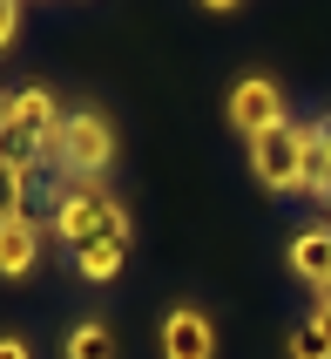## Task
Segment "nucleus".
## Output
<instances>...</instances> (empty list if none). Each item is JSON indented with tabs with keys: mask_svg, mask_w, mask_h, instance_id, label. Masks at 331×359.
<instances>
[{
	"mask_svg": "<svg viewBox=\"0 0 331 359\" xmlns=\"http://www.w3.org/2000/svg\"><path fill=\"white\" fill-rule=\"evenodd\" d=\"M251 170L264 190H304V136H297V122H284V129H264V136H251Z\"/></svg>",
	"mask_w": 331,
	"mask_h": 359,
	"instance_id": "3",
	"label": "nucleus"
},
{
	"mask_svg": "<svg viewBox=\"0 0 331 359\" xmlns=\"http://www.w3.org/2000/svg\"><path fill=\"white\" fill-rule=\"evenodd\" d=\"M325 122H331V116H325Z\"/></svg>",
	"mask_w": 331,
	"mask_h": 359,
	"instance_id": "20",
	"label": "nucleus"
},
{
	"mask_svg": "<svg viewBox=\"0 0 331 359\" xmlns=\"http://www.w3.org/2000/svg\"><path fill=\"white\" fill-rule=\"evenodd\" d=\"M311 332H318V339L331 346V305H318V312H311Z\"/></svg>",
	"mask_w": 331,
	"mask_h": 359,
	"instance_id": "16",
	"label": "nucleus"
},
{
	"mask_svg": "<svg viewBox=\"0 0 331 359\" xmlns=\"http://www.w3.org/2000/svg\"><path fill=\"white\" fill-rule=\"evenodd\" d=\"M61 359H115V332H108L101 319L68 325V339H61Z\"/></svg>",
	"mask_w": 331,
	"mask_h": 359,
	"instance_id": "11",
	"label": "nucleus"
},
{
	"mask_svg": "<svg viewBox=\"0 0 331 359\" xmlns=\"http://www.w3.org/2000/svg\"><path fill=\"white\" fill-rule=\"evenodd\" d=\"M108 163H115V122L101 116V109H75V116H61V177L101 183Z\"/></svg>",
	"mask_w": 331,
	"mask_h": 359,
	"instance_id": "2",
	"label": "nucleus"
},
{
	"mask_svg": "<svg viewBox=\"0 0 331 359\" xmlns=\"http://www.w3.org/2000/svg\"><path fill=\"white\" fill-rule=\"evenodd\" d=\"M196 7H203V14H237L244 0H196Z\"/></svg>",
	"mask_w": 331,
	"mask_h": 359,
	"instance_id": "17",
	"label": "nucleus"
},
{
	"mask_svg": "<svg viewBox=\"0 0 331 359\" xmlns=\"http://www.w3.org/2000/svg\"><path fill=\"white\" fill-rule=\"evenodd\" d=\"M318 305H331V285H325V292H318Z\"/></svg>",
	"mask_w": 331,
	"mask_h": 359,
	"instance_id": "19",
	"label": "nucleus"
},
{
	"mask_svg": "<svg viewBox=\"0 0 331 359\" xmlns=\"http://www.w3.org/2000/svg\"><path fill=\"white\" fill-rule=\"evenodd\" d=\"M291 359H331V346L318 339L311 325H304V332H291Z\"/></svg>",
	"mask_w": 331,
	"mask_h": 359,
	"instance_id": "14",
	"label": "nucleus"
},
{
	"mask_svg": "<svg viewBox=\"0 0 331 359\" xmlns=\"http://www.w3.org/2000/svg\"><path fill=\"white\" fill-rule=\"evenodd\" d=\"M223 116L244 129V142L264 136V129H284V122H291V116H284V88H277L271 75H244V81L230 88V102H223Z\"/></svg>",
	"mask_w": 331,
	"mask_h": 359,
	"instance_id": "4",
	"label": "nucleus"
},
{
	"mask_svg": "<svg viewBox=\"0 0 331 359\" xmlns=\"http://www.w3.org/2000/svg\"><path fill=\"white\" fill-rule=\"evenodd\" d=\"M20 14H27V0H0V55L20 41Z\"/></svg>",
	"mask_w": 331,
	"mask_h": 359,
	"instance_id": "13",
	"label": "nucleus"
},
{
	"mask_svg": "<svg viewBox=\"0 0 331 359\" xmlns=\"http://www.w3.org/2000/svg\"><path fill=\"white\" fill-rule=\"evenodd\" d=\"M122 264H129V238H95V244H81V251H75V271L88 285L122 278Z\"/></svg>",
	"mask_w": 331,
	"mask_h": 359,
	"instance_id": "10",
	"label": "nucleus"
},
{
	"mask_svg": "<svg viewBox=\"0 0 331 359\" xmlns=\"http://www.w3.org/2000/svg\"><path fill=\"white\" fill-rule=\"evenodd\" d=\"M0 359H34V346H27V339H14V332H7V339H0Z\"/></svg>",
	"mask_w": 331,
	"mask_h": 359,
	"instance_id": "15",
	"label": "nucleus"
},
{
	"mask_svg": "<svg viewBox=\"0 0 331 359\" xmlns=\"http://www.w3.org/2000/svg\"><path fill=\"white\" fill-rule=\"evenodd\" d=\"M162 359H216V325L196 305H176L162 319Z\"/></svg>",
	"mask_w": 331,
	"mask_h": 359,
	"instance_id": "6",
	"label": "nucleus"
},
{
	"mask_svg": "<svg viewBox=\"0 0 331 359\" xmlns=\"http://www.w3.org/2000/svg\"><path fill=\"white\" fill-rule=\"evenodd\" d=\"M41 244H48V224H34V217L0 224V278H27L41 264Z\"/></svg>",
	"mask_w": 331,
	"mask_h": 359,
	"instance_id": "8",
	"label": "nucleus"
},
{
	"mask_svg": "<svg viewBox=\"0 0 331 359\" xmlns=\"http://www.w3.org/2000/svg\"><path fill=\"white\" fill-rule=\"evenodd\" d=\"M0 129H7V95H0Z\"/></svg>",
	"mask_w": 331,
	"mask_h": 359,
	"instance_id": "18",
	"label": "nucleus"
},
{
	"mask_svg": "<svg viewBox=\"0 0 331 359\" xmlns=\"http://www.w3.org/2000/svg\"><path fill=\"white\" fill-rule=\"evenodd\" d=\"M284 264L297 271V285L325 292L331 285V224H304V231L291 238V251H284Z\"/></svg>",
	"mask_w": 331,
	"mask_h": 359,
	"instance_id": "7",
	"label": "nucleus"
},
{
	"mask_svg": "<svg viewBox=\"0 0 331 359\" xmlns=\"http://www.w3.org/2000/svg\"><path fill=\"white\" fill-rule=\"evenodd\" d=\"M27 183H34V170H27V163L0 156V224L27 217Z\"/></svg>",
	"mask_w": 331,
	"mask_h": 359,
	"instance_id": "12",
	"label": "nucleus"
},
{
	"mask_svg": "<svg viewBox=\"0 0 331 359\" xmlns=\"http://www.w3.org/2000/svg\"><path fill=\"white\" fill-rule=\"evenodd\" d=\"M297 136H304V190L318 203H331V122H297Z\"/></svg>",
	"mask_w": 331,
	"mask_h": 359,
	"instance_id": "9",
	"label": "nucleus"
},
{
	"mask_svg": "<svg viewBox=\"0 0 331 359\" xmlns=\"http://www.w3.org/2000/svg\"><path fill=\"white\" fill-rule=\"evenodd\" d=\"M48 238H61L68 251H81V244H95V238H129L136 244V224H129V210H122L101 183L61 177L55 203H48Z\"/></svg>",
	"mask_w": 331,
	"mask_h": 359,
	"instance_id": "1",
	"label": "nucleus"
},
{
	"mask_svg": "<svg viewBox=\"0 0 331 359\" xmlns=\"http://www.w3.org/2000/svg\"><path fill=\"white\" fill-rule=\"evenodd\" d=\"M0 136H20V142H34V149L55 142L61 136V102L48 95V88H14V95H7V129H0Z\"/></svg>",
	"mask_w": 331,
	"mask_h": 359,
	"instance_id": "5",
	"label": "nucleus"
}]
</instances>
